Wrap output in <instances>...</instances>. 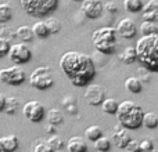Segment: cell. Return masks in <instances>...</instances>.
Instances as JSON below:
<instances>
[{"label": "cell", "instance_id": "3", "mask_svg": "<svg viewBox=\"0 0 158 152\" xmlns=\"http://www.w3.org/2000/svg\"><path fill=\"white\" fill-rule=\"evenodd\" d=\"M115 116H117V120L121 126H123L128 130H136L143 125L144 111L136 102L126 100L119 102Z\"/></svg>", "mask_w": 158, "mask_h": 152}, {"label": "cell", "instance_id": "30", "mask_svg": "<svg viewBox=\"0 0 158 152\" xmlns=\"http://www.w3.org/2000/svg\"><path fill=\"white\" fill-rule=\"evenodd\" d=\"M110 148H111V140L108 137L103 136L100 137L98 140L94 141V150L98 152H108Z\"/></svg>", "mask_w": 158, "mask_h": 152}, {"label": "cell", "instance_id": "37", "mask_svg": "<svg viewBox=\"0 0 158 152\" xmlns=\"http://www.w3.org/2000/svg\"><path fill=\"white\" fill-rule=\"evenodd\" d=\"M137 74H142L140 76H137V78L140 79V82H142V83H148V82L151 80V78H150V71H147V69L143 68V66H140V68H139Z\"/></svg>", "mask_w": 158, "mask_h": 152}, {"label": "cell", "instance_id": "24", "mask_svg": "<svg viewBox=\"0 0 158 152\" xmlns=\"http://www.w3.org/2000/svg\"><path fill=\"white\" fill-rule=\"evenodd\" d=\"M123 7L129 13H140L143 11L144 3L143 0H123Z\"/></svg>", "mask_w": 158, "mask_h": 152}, {"label": "cell", "instance_id": "38", "mask_svg": "<svg viewBox=\"0 0 158 152\" xmlns=\"http://www.w3.org/2000/svg\"><path fill=\"white\" fill-rule=\"evenodd\" d=\"M140 150L142 152H148V151H154V144L151 140L146 138L143 141H140Z\"/></svg>", "mask_w": 158, "mask_h": 152}, {"label": "cell", "instance_id": "5", "mask_svg": "<svg viewBox=\"0 0 158 152\" xmlns=\"http://www.w3.org/2000/svg\"><path fill=\"white\" fill-rule=\"evenodd\" d=\"M60 0H19L25 14L33 18H47L58 8Z\"/></svg>", "mask_w": 158, "mask_h": 152}, {"label": "cell", "instance_id": "26", "mask_svg": "<svg viewBox=\"0 0 158 152\" xmlns=\"http://www.w3.org/2000/svg\"><path fill=\"white\" fill-rule=\"evenodd\" d=\"M32 152H54L53 147L49 144L47 140L38 138L32 145Z\"/></svg>", "mask_w": 158, "mask_h": 152}, {"label": "cell", "instance_id": "9", "mask_svg": "<svg viewBox=\"0 0 158 152\" xmlns=\"http://www.w3.org/2000/svg\"><path fill=\"white\" fill-rule=\"evenodd\" d=\"M22 115L29 122L39 123L43 120L44 115H46V109H44L42 102H39L36 100H31V101H27L24 104V106H22Z\"/></svg>", "mask_w": 158, "mask_h": 152}, {"label": "cell", "instance_id": "23", "mask_svg": "<svg viewBox=\"0 0 158 152\" xmlns=\"http://www.w3.org/2000/svg\"><path fill=\"white\" fill-rule=\"evenodd\" d=\"M85 137H86L89 141H93L94 142L96 140H98L100 137H103V130H101L100 126L97 125H92L85 130Z\"/></svg>", "mask_w": 158, "mask_h": 152}, {"label": "cell", "instance_id": "36", "mask_svg": "<svg viewBox=\"0 0 158 152\" xmlns=\"http://www.w3.org/2000/svg\"><path fill=\"white\" fill-rule=\"evenodd\" d=\"M125 151L126 152H142V150H140V141L132 138L128 142V145L125 147Z\"/></svg>", "mask_w": 158, "mask_h": 152}, {"label": "cell", "instance_id": "27", "mask_svg": "<svg viewBox=\"0 0 158 152\" xmlns=\"http://www.w3.org/2000/svg\"><path fill=\"white\" fill-rule=\"evenodd\" d=\"M13 18V10L7 3H0V24H7Z\"/></svg>", "mask_w": 158, "mask_h": 152}, {"label": "cell", "instance_id": "20", "mask_svg": "<svg viewBox=\"0 0 158 152\" xmlns=\"http://www.w3.org/2000/svg\"><path fill=\"white\" fill-rule=\"evenodd\" d=\"M61 104H63V106L65 108V111L68 112L69 115L78 114V100L74 95H67V97H64Z\"/></svg>", "mask_w": 158, "mask_h": 152}, {"label": "cell", "instance_id": "22", "mask_svg": "<svg viewBox=\"0 0 158 152\" xmlns=\"http://www.w3.org/2000/svg\"><path fill=\"white\" fill-rule=\"evenodd\" d=\"M143 126H144L146 129H150V130L158 127V115L156 112H144Z\"/></svg>", "mask_w": 158, "mask_h": 152}, {"label": "cell", "instance_id": "45", "mask_svg": "<svg viewBox=\"0 0 158 152\" xmlns=\"http://www.w3.org/2000/svg\"><path fill=\"white\" fill-rule=\"evenodd\" d=\"M148 152H157V151H156V150H154V151H148Z\"/></svg>", "mask_w": 158, "mask_h": 152}, {"label": "cell", "instance_id": "28", "mask_svg": "<svg viewBox=\"0 0 158 152\" xmlns=\"http://www.w3.org/2000/svg\"><path fill=\"white\" fill-rule=\"evenodd\" d=\"M47 120H49L50 125H61L64 122V115L60 109H50L49 114H47Z\"/></svg>", "mask_w": 158, "mask_h": 152}, {"label": "cell", "instance_id": "14", "mask_svg": "<svg viewBox=\"0 0 158 152\" xmlns=\"http://www.w3.org/2000/svg\"><path fill=\"white\" fill-rule=\"evenodd\" d=\"M67 150L68 152H87V142L83 137L74 136L67 141Z\"/></svg>", "mask_w": 158, "mask_h": 152}, {"label": "cell", "instance_id": "47", "mask_svg": "<svg viewBox=\"0 0 158 152\" xmlns=\"http://www.w3.org/2000/svg\"><path fill=\"white\" fill-rule=\"evenodd\" d=\"M97 152H98V151H97Z\"/></svg>", "mask_w": 158, "mask_h": 152}, {"label": "cell", "instance_id": "46", "mask_svg": "<svg viewBox=\"0 0 158 152\" xmlns=\"http://www.w3.org/2000/svg\"><path fill=\"white\" fill-rule=\"evenodd\" d=\"M54 152H64V151H54Z\"/></svg>", "mask_w": 158, "mask_h": 152}, {"label": "cell", "instance_id": "25", "mask_svg": "<svg viewBox=\"0 0 158 152\" xmlns=\"http://www.w3.org/2000/svg\"><path fill=\"white\" fill-rule=\"evenodd\" d=\"M139 30L143 36H148V35H154L158 33V26L156 22H150V21H143L139 26Z\"/></svg>", "mask_w": 158, "mask_h": 152}, {"label": "cell", "instance_id": "19", "mask_svg": "<svg viewBox=\"0 0 158 152\" xmlns=\"http://www.w3.org/2000/svg\"><path fill=\"white\" fill-rule=\"evenodd\" d=\"M119 60L122 61L123 64H128V65H131V64H133L135 61L137 60V54H136V49L132 46H128L123 49V51L119 54Z\"/></svg>", "mask_w": 158, "mask_h": 152}, {"label": "cell", "instance_id": "11", "mask_svg": "<svg viewBox=\"0 0 158 152\" xmlns=\"http://www.w3.org/2000/svg\"><path fill=\"white\" fill-rule=\"evenodd\" d=\"M81 11L89 19H97L103 15L104 4L101 0H83L81 4Z\"/></svg>", "mask_w": 158, "mask_h": 152}, {"label": "cell", "instance_id": "40", "mask_svg": "<svg viewBox=\"0 0 158 152\" xmlns=\"http://www.w3.org/2000/svg\"><path fill=\"white\" fill-rule=\"evenodd\" d=\"M154 8H158V0H147V3L143 7V11L154 10Z\"/></svg>", "mask_w": 158, "mask_h": 152}, {"label": "cell", "instance_id": "41", "mask_svg": "<svg viewBox=\"0 0 158 152\" xmlns=\"http://www.w3.org/2000/svg\"><path fill=\"white\" fill-rule=\"evenodd\" d=\"M6 101H7V97H6L4 94H2V93H0V112H4Z\"/></svg>", "mask_w": 158, "mask_h": 152}, {"label": "cell", "instance_id": "18", "mask_svg": "<svg viewBox=\"0 0 158 152\" xmlns=\"http://www.w3.org/2000/svg\"><path fill=\"white\" fill-rule=\"evenodd\" d=\"M32 30H33V35L35 38L38 39H46L50 36V32H49V28H47L46 22L44 21H38L32 25Z\"/></svg>", "mask_w": 158, "mask_h": 152}, {"label": "cell", "instance_id": "33", "mask_svg": "<svg viewBox=\"0 0 158 152\" xmlns=\"http://www.w3.org/2000/svg\"><path fill=\"white\" fill-rule=\"evenodd\" d=\"M0 36L10 42L17 38V32H15V29H11V28H8V26H3L2 29H0Z\"/></svg>", "mask_w": 158, "mask_h": 152}, {"label": "cell", "instance_id": "31", "mask_svg": "<svg viewBox=\"0 0 158 152\" xmlns=\"http://www.w3.org/2000/svg\"><path fill=\"white\" fill-rule=\"evenodd\" d=\"M47 141H49V144L52 145L54 151H63L64 148L67 147L65 141H64L60 136H57V134H52V136L47 138Z\"/></svg>", "mask_w": 158, "mask_h": 152}, {"label": "cell", "instance_id": "15", "mask_svg": "<svg viewBox=\"0 0 158 152\" xmlns=\"http://www.w3.org/2000/svg\"><path fill=\"white\" fill-rule=\"evenodd\" d=\"M0 147L6 152H15L19 147L18 137L15 134H7V136L0 137Z\"/></svg>", "mask_w": 158, "mask_h": 152}, {"label": "cell", "instance_id": "4", "mask_svg": "<svg viewBox=\"0 0 158 152\" xmlns=\"http://www.w3.org/2000/svg\"><path fill=\"white\" fill-rule=\"evenodd\" d=\"M92 42L96 51L104 55H111L118 46V32L112 26H101L92 35Z\"/></svg>", "mask_w": 158, "mask_h": 152}, {"label": "cell", "instance_id": "16", "mask_svg": "<svg viewBox=\"0 0 158 152\" xmlns=\"http://www.w3.org/2000/svg\"><path fill=\"white\" fill-rule=\"evenodd\" d=\"M15 32H17V38H19L21 42H24V43H29V42H32L33 38H35L32 28L28 26V25H21V26H18L15 29Z\"/></svg>", "mask_w": 158, "mask_h": 152}, {"label": "cell", "instance_id": "8", "mask_svg": "<svg viewBox=\"0 0 158 152\" xmlns=\"http://www.w3.org/2000/svg\"><path fill=\"white\" fill-rule=\"evenodd\" d=\"M10 61L15 65H25L32 60V50L28 46V43H14L11 44L8 51Z\"/></svg>", "mask_w": 158, "mask_h": 152}, {"label": "cell", "instance_id": "1", "mask_svg": "<svg viewBox=\"0 0 158 152\" xmlns=\"http://www.w3.org/2000/svg\"><path fill=\"white\" fill-rule=\"evenodd\" d=\"M60 69L75 87H86L96 76V64L90 55L68 50L60 58Z\"/></svg>", "mask_w": 158, "mask_h": 152}, {"label": "cell", "instance_id": "39", "mask_svg": "<svg viewBox=\"0 0 158 152\" xmlns=\"http://www.w3.org/2000/svg\"><path fill=\"white\" fill-rule=\"evenodd\" d=\"M104 11L111 13V14H117L118 13V6L115 4L114 2H107V3H104Z\"/></svg>", "mask_w": 158, "mask_h": 152}, {"label": "cell", "instance_id": "12", "mask_svg": "<svg viewBox=\"0 0 158 152\" xmlns=\"http://www.w3.org/2000/svg\"><path fill=\"white\" fill-rule=\"evenodd\" d=\"M132 140L131 133H129L128 129H125L123 126H121L119 123L114 126V130L111 134V141L117 145L121 150H125V147L128 145V142Z\"/></svg>", "mask_w": 158, "mask_h": 152}, {"label": "cell", "instance_id": "6", "mask_svg": "<svg viewBox=\"0 0 158 152\" xmlns=\"http://www.w3.org/2000/svg\"><path fill=\"white\" fill-rule=\"evenodd\" d=\"M29 83L36 90H47L54 84V76L52 74V69L49 66H39L29 76Z\"/></svg>", "mask_w": 158, "mask_h": 152}, {"label": "cell", "instance_id": "35", "mask_svg": "<svg viewBox=\"0 0 158 152\" xmlns=\"http://www.w3.org/2000/svg\"><path fill=\"white\" fill-rule=\"evenodd\" d=\"M10 47H11L10 42L6 40L4 38H2V36H0V58H3V57H6V55H8Z\"/></svg>", "mask_w": 158, "mask_h": 152}, {"label": "cell", "instance_id": "13", "mask_svg": "<svg viewBox=\"0 0 158 152\" xmlns=\"http://www.w3.org/2000/svg\"><path fill=\"white\" fill-rule=\"evenodd\" d=\"M118 36L123 39H133L137 35V26L132 18H122L117 25Z\"/></svg>", "mask_w": 158, "mask_h": 152}, {"label": "cell", "instance_id": "44", "mask_svg": "<svg viewBox=\"0 0 158 152\" xmlns=\"http://www.w3.org/2000/svg\"><path fill=\"white\" fill-rule=\"evenodd\" d=\"M0 152H6V151H4V150H3V148H2V147H0Z\"/></svg>", "mask_w": 158, "mask_h": 152}, {"label": "cell", "instance_id": "43", "mask_svg": "<svg viewBox=\"0 0 158 152\" xmlns=\"http://www.w3.org/2000/svg\"><path fill=\"white\" fill-rule=\"evenodd\" d=\"M71 2H75V3H78V2H81V3H82V2H83V0H71Z\"/></svg>", "mask_w": 158, "mask_h": 152}, {"label": "cell", "instance_id": "42", "mask_svg": "<svg viewBox=\"0 0 158 152\" xmlns=\"http://www.w3.org/2000/svg\"><path fill=\"white\" fill-rule=\"evenodd\" d=\"M46 130H47V133H49V134H56V126L54 125H50V123H49V125L46 126Z\"/></svg>", "mask_w": 158, "mask_h": 152}, {"label": "cell", "instance_id": "32", "mask_svg": "<svg viewBox=\"0 0 158 152\" xmlns=\"http://www.w3.org/2000/svg\"><path fill=\"white\" fill-rule=\"evenodd\" d=\"M44 22H46L47 28H49L50 35H56V33H58L61 30V22L57 18H54V17H52V15L47 17Z\"/></svg>", "mask_w": 158, "mask_h": 152}, {"label": "cell", "instance_id": "7", "mask_svg": "<svg viewBox=\"0 0 158 152\" xmlns=\"http://www.w3.org/2000/svg\"><path fill=\"white\" fill-rule=\"evenodd\" d=\"M27 80V74L21 65H13L0 69V82L10 86H19Z\"/></svg>", "mask_w": 158, "mask_h": 152}, {"label": "cell", "instance_id": "2", "mask_svg": "<svg viewBox=\"0 0 158 152\" xmlns=\"http://www.w3.org/2000/svg\"><path fill=\"white\" fill-rule=\"evenodd\" d=\"M135 49L140 65L147 71L158 74V33L137 39Z\"/></svg>", "mask_w": 158, "mask_h": 152}, {"label": "cell", "instance_id": "21", "mask_svg": "<svg viewBox=\"0 0 158 152\" xmlns=\"http://www.w3.org/2000/svg\"><path fill=\"white\" fill-rule=\"evenodd\" d=\"M118 106H119V102H118L115 98H106L101 104V111L104 114L108 115H115L118 111Z\"/></svg>", "mask_w": 158, "mask_h": 152}, {"label": "cell", "instance_id": "34", "mask_svg": "<svg viewBox=\"0 0 158 152\" xmlns=\"http://www.w3.org/2000/svg\"><path fill=\"white\" fill-rule=\"evenodd\" d=\"M143 21H150V22H158V8L148 11H143L142 13Z\"/></svg>", "mask_w": 158, "mask_h": 152}, {"label": "cell", "instance_id": "29", "mask_svg": "<svg viewBox=\"0 0 158 152\" xmlns=\"http://www.w3.org/2000/svg\"><path fill=\"white\" fill-rule=\"evenodd\" d=\"M19 108V101L17 97H8L6 101V108H4V114L7 115H14L17 114Z\"/></svg>", "mask_w": 158, "mask_h": 152}, {"label": "cell", "instance_id": "17", "mask_svg": "<svg viewBox=\"0 0 158 152\" xmlns=\"http://www.w3.org/2000/svg\"><path fill=\"white\" fill-rule=\"evenodd\" d=\"M125 89L128 90L129 93L137 94V93L142 91L143 83L140 82V79L137 78V76H129V78L125 80Z\"/></svg>", "mask_w": 158, "mask_h": 152}, {"label": "cell", "instance_id": "10", "mask_svg": "<svg viewBox=\"0 0 158 152\" xmlns=\"http://www.w3.org/2000/svg\"><path fill=\"white\" fill-rule=\"evenodd\" d=\"M107 95V90L104 89L101 84L98 83H90L86 86V90H85V101H86L89 105L92 106H97L101 105L103 101L106 100Z\"/></svg>", "mask_w": 158, "mask_h": 152}]
</instances>
